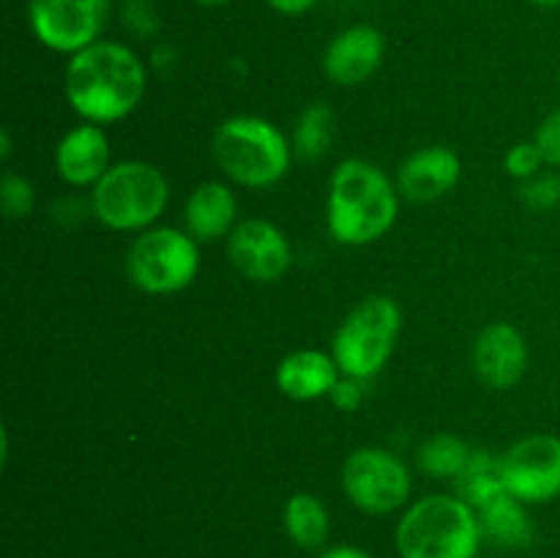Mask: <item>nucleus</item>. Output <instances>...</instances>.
I'll return each mask as SVG.
<instances>
[{
  "label": "nucleus",
  "instance_id": "nucleus-1",
  "mask_svg": "<svg viewBox=\"0 0 560 558\" xmlns=\"http://www.w3.org/2000/svg\"><path fill=\"white\" fill-rule=\"evenodd\" d=\"M145 66L120 42H96L71 55L66 66V98L85 124H115L145 96Z\"/></svg>",
  "mask_w": 560,
  "mask_h": 558
},
{
  "label": "nucleus",
  "instance_id": "nucleus-2",
  "mask_svg": "<svg viewBox=\"0 0 560 558\" xmlns=\"http://www.w3.org/2000/svg\"><path fill=\"white\" fill-rule=\"evenodd\" d=\"M399 195L392 178L377 164L345 159L337 164L328 186V233L348 246H366L394 228Z\"/></svg>",
  "mask_w": 560,
  "mask_h": 558
},
{
  "label": "nucleus",
  "instance_id": "nucleus-3",
  "mask_svg": "<svg viewBox=\"0 0 560 558\" xmlns=\"http://www.w3.org/2000/svg\"><path fill=\"white\" fill-rule=\"evenodd\" d=\"M481 542L479 512L446 492L410 503L394 531V545L402 558H476Z\"/></svg>",
  "mask_w": 560,
  "mask_h": 558
},
{
  "label": "nucleus",
  "instance_id": "nucleus-4",
  "mask_svg": "<svg viewBox=\"0 0 560 558\" xmlns=\"http://www.w3.org/2000/svg\"><path fill=\"white\" fill-rule=\"evenodd\" d=\"M213 159L235 184L246 189H266L288 175L293 146L271 120L233 115L213 135Z\"/></svg>",
  "mask_w": 560,
  "mask_h": 558
},
{
  "label": "nucleus",
  "instance_id": "nucleus-5",
  "mask_svg": "<svg viewBox=\"0 0 560 558\" xmlns=\"http://www.w3.org/2000/svg\"><path fill=\"white\" fill-rule=\"evenodd\" d=\"M170 200V184L151 162H118L93 186L91 211L115 233L151 230Z\"/></svg>",
  "mask_w": 560,
  "mask_h": 558
},
{
  "label": "nucleus",
  "instance_id": "nucleus-6",
  "mask_svg": "<svg viewBox=\"0 0 560 558\" xmlns=\"http://www.w3.org/2000/svg\"><path fill=\"white\" fill-rule=\"evenodd\" d=\"M402 310L392 295H370L337 328L331 356L342 375L366 381L375 377L397 348Z\"/></svg>",
  "mask_w": 560,
  "mask_h": 558
},
{
  "label": "nucleus",
  "instance_id": "nucleus-7",
  "mask_svg": "<svg viewBox=\"0 0 560 558\" xmlns=\"http://www.w3.org/2000/svg\"><path fill=\"white\" fill-rule=\"evenodd\" d=\"M200 241L175 228H151L137 235L126 255V274L142 293L167 295L189 288L200 271Z\"/></svg>",
  "mask_w": 560,
  "mask_h": 558
},
{
  "label": "nucleus",
  "instance_id": "nucleus-8",
  "mask_svg": "<svg viewBox=\"0 0 560 558\" xmlns=\"http://www.w3.org/2000/svg\"><path fill=\"white\" fill-rule=\"evenodd\" d=\"M342 492L366 514H392L410 501L413 476L399 454L383 446H361L342 465Z\"/></svg>",
  "mask_w": 560,
  "mask_h": 558
},
{
  "label": "nucleus",
  "instance_id": "nucleus-9",
  "mask_svg": "<svg viewBox=\"0 0 560 558\" xmlns=\"http://www.w3.org/2000/svg\"><path fill=\"white\" fill-rule=\"evenodd\" d=\"M31 31L47 49L77 55L102 42L109 0H27Z\"/></svg>",
  "mask_w": 560,
  "mask_h": 558
},
{
  "label": "nucleus",
  "instance_id": "nucleus-10",
  "mask_svg": "<svg viewBox=\"0 0 560 558\" xmlns=\"http://www.w3.org/2000/svg\"><path fill=\"white\" fill-rule=\"evenodd\" d=\"M503 481L509 496L523 503H550L560 496V438L536 432L503 454Z\"/></svg>",
  "mask_w": 560,
  "mask_h": 558
},
{
  "label": "nucleus",
  "instance_id": "nucleus-11",
  "mask_svg": "<svg viewBox=\"0 0 560 558\" xmlns=\"http://www.w3.org/2000/svg\"><path fill=\"white\" fill-rule=\"evenodd\" d=\"M228 255L235 271L252 282H277L293 263V249L282 230L266 219H244L228 235Z\"/></svg>",
  "mask_w": 560,
  "mask_h": 558
},
{
  "label": "nucleus",
  "instance_id": "nucleus-12",
  "mask_svg": "<svg viewBox=\"0 0 560 558\" xmlns=\"http://www.w3.org/2000/svg\"><path fill=\"white\" fill-rule=\"evenodd\" d=\"M474 370L490 388H512L528 370V342L512 323H490L474 342Z\"/></svg>",
  "mask_w": 560,
  "mask_h": 558
},
{
  "label": "nucleus",
  "instance_id": "nucleus-13",
  "mask_svg": "<svg viewBox=\"0 0 560 558\" xmlns=\"http://www.w3.org/2000/svg\"><path fill=\"white\" fill-rule=\"evenodd\" d=\"M383 55H386V42L377 27L350 25L328 42L323 71L334 85H361L381 69Z\"/></svg>",
  "mask_w": 560,
  "mask_h": 558
},
{
  "label": "nucleus",
  "instance_id": "nucleus-14",
  "mask_svg": "<svg viewBox=\"0 0 560 558\" xmlns=\"http://www.w3.org/2000/svg\"><path fill=\"white\" fill-rule=\"evenodd\" d=\"M463 178L457 151L446 146H427L410 153L397 173L399 195L410 202H432L454 189Z\"/></svg>",
  "mask_w": 560,
  "mask_h": 558
},
{
  "label": "nucleus",
  "instance_id": "nucleus-15",
  "mask_svg": "<svg viewBox=\"0 0 560 558\" xmlns=\"http://www.w3.org/2000/svg\"><path fill=\"white\" fill-rule=\"evenodd\" d=\"M109 159V137L98 124L74 126L55 148V170L69 186H96L113 167Z\"/></svg>",
  "mask_w": 560,
  "mask_h": 558
},
{
  "label": "nucleus",
  "instance_id": "nucleus-16",
  "mask_svg": "<svg viewBox=\"0 0 560 558\" xmlns=\"http://www.w3.org/2000/svg\"><path fill=\"white\" fill-rule=\"evenodd\" d=\"M342 377V370L326 350H295L277 367V388L295 403L328 397Z\"/></svg>",
  "mask_w": 560,
  "mask_h": 558
},
{
  "label": "nucleus",
  "instance_id": "nucleus-17",
  "mask_svg": "<svg viewBox=\"0 0 560 558\" xmlns=\"http://www.w3.org/2000/svg\"><path fill=\"white\" fill-rule=\"evenodd\" d=\"M186 233L195 241H217L235 230L238 219V200L228 184L206 181L197 186L186 200Z\"/></svg>",
  "mask_w": 560,
  "mask_h": 558
},
{
  "label": "nucleus",
  "instance_id": "nucleus-18",
  "mask_svg": "<svg viewBox=\"0 0 560 558\" xmlns=\"http://www.w3.org/2000/svg\"><path fill=\"white\" fill-rule=\"evenodd\" d=\"M452 481L454 496L463 498L476 512H481V509L490 507L492 501L509 492L506 481H503V460L495 457L492 452H481V449H474L465 468Z\"/></svg>",
  "mask_w": 560,
  "mask_h": 558
},
{
  "label": "nucleus",
  "instance_id": "nucleus-19",
  "mask_svg": "<svg viewBox=\"0 0 560 558\" xmlns=\"http://www.w3.org/2000/svg\"><path fill=\"white\" fill-rule=\"evenodd\" d=\"M528 503H523L514 496H501L479 512L481 534L487 542L498 547H528L534 542V523H530Z\"/></svg>",
  "mask_w": 560,
  "mask_h": 558
},
{
  "label": "nucleus",
  "instance_id": "nucleus-20",
  "mask_svg": "<svg viewBox=\"0 0 560 558\" xmlns=\"http://www.w3.org/2000/svg\"><path fill=\"white\" fill-rule=\"evenodd\" d=\"M284 534L301 550H320L331 534V514L328 507L312 492H295L284 503Z\"/></svg>",
  "mask_w": 560,
  "mask_h": 558
},
{
  "label": "nucleus",
  "instance_id": "nucleus-21",
  "mask_svg": "<svg viewBox=\"0 0 560 558\" xmlns=\"http://www.w3.org/2000/svg\"><path fill=\"white\" fill-rule=\"evenodd\" d=\"M470 454L474 449L463 438L452 435V432H435L419 446L416 463H419L421 474L432 476V479H454L465 468Z\"/></svg>",
  "mask_w": 560,
  "mask_h": 558
},
{
  "label": "nucleus",
  "instance_id": "nucleus-22",
  "mask_svg": "<svg viewBox=\"0 0 560 558\" xmlns=\"http://www.w3.org/2000/svg\"><path fill=\"white\" fill-rule=\"evenodd\" d=\"M334 140V113L328 104H310L295 120L293 153L304 162H317Z\"/></svg>",
  "mask_w": 560,
  "mask_h": 558
},
{
  "label": "nucleus",
  "instance_id": "nucleus-23",
  "mask_svg": "<svg viewBox=\"0 0 560 558\" xmlns=\"http://www.w3.org/2000/svg\"><path fill=\"white\" fill-rule=\"evenodd\" d=\"M0 206L9 219L31 217L33 206H36V191H33L31 181L16 173H5L0 181Z\"/></svg>",
  "mask_w": 560,
  "mask_h": 558
},
{
  "label": "nucleus",
  "instance_id": "nucleus-24",
  "mask_svg": "<svg viewBox=\"0 0 560 558\" xmlns=\"http://www.w3.org/2000/svg\"><path fill=\"white\" fill-rule=\"evenodd\" d=\"M520 197L534 211H550L560 202V178L558 175H534L523 184Z\"/></svg>",
  "mask_w": 560,
  "mask_h": 558
},
{
  "label": "nucleus",
  "instance_id": "nucleus-25",
  "mask_svg": "<svg viewBox=\"0 0 560 558\" xmlns=\"http://www.w3.org/2000/svg\"><path fill=\"white\" fill-rule=\"evenodd\" d=\"M541 164H545V159H541V151L536 148V142H517V146L509 148V153L503 156L506 173L520 181L534 178V175L539 173Z\"/></svg>",
  "mask_w": 560,
  "mask_h": 558
},
{
  "label": "nucleus",
  "instance_id": "nucleus-26",
  "mask_svg": "<svg viewBox=\"0 0 560 558\" xmlns=\"http://www.w3.org/2000/svg\"><path fill=\"white\" fill-rule=\"evenodd\" d=\"M536 148L541 151V159L550 167H560V107L552 109L545 120L539 124L534 137Z\"/></svg>",
  "mask_w": 560,
  "mask_h": 558
},
{
  "label": "nucleus",
  "instance_id": "nucleus-27",
  "mask_svg": "<svg viewBox=\"0 0 560 558\" xmlns=\"http://www.w3.org/2000/svg\"><path fill=\"white\" fill-rule=\"evenodd\" d=\"M328 397H331L334 408L353 414V410H359L361 403H364V386H361V381H355V377L342 375Z\"/></svg>",
  "mask_w": 560,
  "mask_h": 558
},
{
  "label": "nucleus",
  "instance_id": "nucleus-28",
  "mask_svg": "<svg viewBox=\"0 0 560 558\" xmlns=\"http://www.w3.org/2000/svg\"><path fill=\"white\" fill-rule=\"evenodd\" d=\"M317 3H320V0H268V5H271L277 14H284V16L306 14V11L315 9Z\"/></svg>",
  "mask_w": 560,
  "mask_h": 558
},
{
  "label": "nucleus",
  "instance_id": "nucleus-29",
  "mask_svg": "<svg viewBox=\"0 0 560 558\" xmlns=\"http://www.w3.org/2000/svg\"><path fill=\"white\" fill-rule=\"evenodd\" d=\"M320 558H375V556H372V553H366L364 547L334 545V547H328V550H323Z\"/></svg>",
  "mask_w": 560,
  "mask_h": 558
},
{
  "label": "nucleus",
  "instance_id": "nucleus-30",
  "mask_svg": "<svg viewBox=\"0 0 560 558\" xmlns=\"http://www.w3.org/2000/svg\"><path fill=\"white\" fill-rule=\"evenodd\" d=\"M0 146H3V148H0V156L9 159V153H11V142H9V131H5V129H3V135H0Z\"/></svg>",
  "mask_w": 560,
  "mask_h": 558
},
{
  "label": "nucleus",
  "instance_id": "nucleus-31",
  "mask_svg": "<svg viewBox=\"0 0 560 558\" xmlns=\"http://www.w3.org/2000/svg\"><path fill=\"white\" fill-rule=\"evenodd\" d=\"M530 3L541 5V9H560V0H530Z\"/></svg>",
  "mask_w": 560,
  "mask_h": 558
},
{
  "label": "nucleus",
  "instance_id": "nucleus-32",
  "mask_svg": "<svg viewBox=\"0 0 560 558\" xmlns=\"http://www.w3.org/2000/svg\"><path fill=\"white\" fill-rule=\"evenodd\" d=\"M195 3H200V5H228V3H233V0H195Z\"/></svg>",
  "mask_w": 560,
  "mask_h": 558
}]
</instances>
